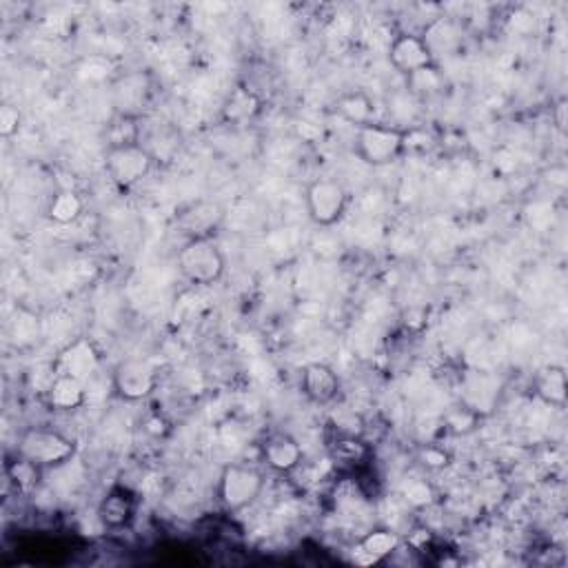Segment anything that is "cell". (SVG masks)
I'll return each instance as SVG.
<instances>
[{"mask_svg":"<svg viewBox=\"0 0 568 568\" xmlns=\"http://www.w3.org/2000/svg\"><path fill=\"white\" fill-rule=\"evenodd\" d=\"M178 271L196 287H211L225 278L227 258L213 236L189 238L178 251Z\"/></svg>","mask_w":568,"mask_h":568,"instance_id":"1","label":"cell"},{"mask_svg":"<svg viewBox=\"0 0 568 568\" xmlns=\"http://www.w3.org/2000/svg\"><path fill=\"white\" fill-rule=\"evenodd\" d=\"M353 151L364 165L382 169L404 156V127L371 123L355 129Z\"/></svg>","mask_w":568,"mask_h":568,"instance_id":"2","label":"cell"},{"mask_svg":"<svg viewBox=\"0 0 568 568\" xmlns=\"http://www.w3.org/2000/svg\"><path fill=\"white\" fill-rule=\"evenodd\" d=\"M265 491V475L247 464H225L218 475L216 497L229 513L247 509Z\"/></svg>","mask_w":568,"mask_h":568,"instance_id":"3","label":"cell"},{"mask_svg":"<svg viewBox=\"0 0 568 568\" xmlns=\"http://www.w3.org/2000/svg\"><path fill=\"white\" fill-rule=\"evenodd\" d=\"M16 453L23 458L36 462L43 469H56V466L67 464L76 455V444L65 433L56 429H40V426H32L20 433Z\"/></svg>","mask_w":568,"mask_h":568,"instance_id":"4","label":"cell"},{"mask_svg":"<svg viewBox=\"0 0 568 568\" xmlns=\"http://www.w3.org/2000/svg\"><path fill=\"white\" fill-rule=\"evenodd\" d=\"M351 196L336 178H316L304 187V207L313 225L333 227L344 218Z\"/></svg>","mask_w":568,"mask_h":568,"instance_id":"5","label":"cell"},{"mask_svg":"<svg viewBox=\"0 0 568 568\" xmlns=\"http://www.w3.org/2000/svg\"><path fill=\"white\" fill-rule=\"evenodd\" d=\"M156 167V158L142 145L105 149V171L114 187L120 191H129L140 185Z\"/></svg>","mask_w":568,"mask_h":568,"instance_id":"6","label":"cell"},{"mask_svg":"<svg viewBox=\"0 0 568 568\" xmlns=\"http://www.w3.org/2000/svg\"><path fill=\"white\" fill-rule=\"evenodd\" d=\"M158 369L145 358H123L111 371V391L123 402H142L156 393Z\"/></svg>","mask_w":568,"mask_h":568,"instance_id":"7","label":"cell"},{"mask_svg":"<svg viewBox=\"0 0 568 568\" xmlns=\"http://www.w3.org/2000/svg\"><path fill=\"white\" fill-rule=\"evenodd\" d=\"M151 98H154V78L149 71H129V74L118 76L111 85L114 114L145 118Z\"/></svg>","mask_w":568,"mask_h":568,"instance_id":"8","label":"cell"},{"mask_svg":"<svg viewBox=\"0 0 568 568\" xmlns=\"http://www.w3.org/2000/svg\"><path fill=\"white\" fill-rule=\"evenodd\" d=\"M140 497L127 484L109 486L103 500L98 502V520L107 531H125L134 524L138 515Z\"/></svg>","mask_w":568,"mask_h":568,"instance_id":"9","label":"cell"},{"mask_svg":"<svg viewBox=\"0 0 568 568\" xmlns=\"http://www.w3.org/2000/svg\"><path fill=\"white\" fill-rule=\"evenodd\" d=\"M389 65L398 71V74L407 78L415 74V71L435 65V56L429 49V45H426L422 34L404 32L391 40Z\"/></svg>","mask_w":568,"mask_h":568,"instance_id":"10","label":"cell"},{"mask_svg":"<svg viewBox=\"0 0 568 568\" xmlns=\"http://www.w3.org/2000/svg\"><path fill=\"white\" fill-rule=\"evenodd\" d=\"M300 389L309 402L318 404V407H327L340 395L342 382L336 369L329 367V364L309 362L302 367Z\"/></svg>","mask_w":568,"mask_h":568,"instance_id":"11","label":"cell"},{"mask_svg":"<svg viewBox=\"0 0 568 568\" xmlns=\"http://www.w3.org/2000/svg\"><path fill=\"white\" fill-rule=\"evenodd\" d=\"M260 455L273 473L278 475H291L304 460V451L300 442L289 433H271L269 438L262 440Z\"/></svg>","mask_w":568,"mask_h":568,"instance_id":"12","label":"cell"},{"mask_svg":"<svg viewBox=\"0 0 568 568\" xmlns=\"http://www.w3.org/2000/svg\"><path fill=\"white\" fill-rule=\"evenodd\" d=\"M262 107H265V100L260 98V94H256V91L247 85H238L229 91L225 103H222L220 120L233 127L249 125L260 116Z\"/></svg>","mask_w":568,"mask_h":568,"instance_id":"13","label":"cell"},{"mask_svg":"<svg viewBox=\"0 0 568 568\" xmlns=\"http://www.w3.org/2000/svg\"><path fill=\"white\" fill-rule=\"evenodd\" d=\"M98 367H100V355H98V349L94 347V342L87 338H78L76 342H71L63 353H60L56 373L74 375V378L85 382L98 371Z\"/></svg>","mask_w":568,"mask_h":568,"instance_id":"14","label":"cell"},{"mask_svg":"<svg viewBox=\"0 0 568 568\" xmlns=\"http://www.w3.org/2000/svg\"><path fill=\"white\" fill-rule=\"evenodd\" d=\"M87 402L85 382L67 373H56L47 387V404L56 413H74Z\"/></svg>","mask_w":568,"mask_h":568,"instance_id":"15","label":"cell"},{"mask_svg":"<svg viewBox=\"0 0 568 568\" xmlns=\"http://www.w3.org/2000/svg\"><path fill=\"white\" fill-rule=\"evenodd\" d=\"M225 211L216 202H198L191 209H187L180 216V229L187 233L189 238H202L213 236L220 227Z\"/></svg>","mask_w":568,"mask_h":568,"instance_id":"16","label":"cell"},{"mask_svg":"<svg viewBox=\"0 0 568 568\" xmlns=\"http://www.w3.org/2000/svg\"><path fill=\"white\" fill-rule=\"evenodd\" d=\"M336 111L355 129L375 123V100L364 89H353L342 94L336 103Z\"/></svg>","mask_w":568,"mask_h":568,"instance_id":"17","label":"cell"},{"mask_svg":"<svg viewBox=\"0 0 568 568\" xmlns=\"http://www.w3.org/2000/svg\"><path fill=\"white\" fill-rule=\"evenodd\" d=\"M329 455L331 460L338 464L362 466L371 460L373 449L358 433H340L338 438L329 444Z\"/></svg>","mask_w":568,"mask_h":568,"instance_id":"18","label":"cell"},{"mask_svg":"<svg viewBox=\"0 0 568 568\" xmlns=\"http://www.w3.org/2000/svg\"><path fill=\"white\" fill-rule=\"evenodd\" d=\"M43 466H38L36 462L23 458V455L16 453L12 460H7L5 464V478L7 482L14 486L16 493H32L36 491L40 482H43Z\"/></svg>","mask_w":568,"mask_h":568,"instance_id":"19","label":"cell"},{"mask_svg":"<svg viewBox=\"0 0 568 568\" xmlns=\"http://www.w3.org/2000/svg\"><path fill=\"white\" fill-rule=\"evenodd\" d=\"M105 149L140 145L142 142V118H131L123 114H114L103 131Z\"/></svg>","mask_w":568,"mask_h":568,"instance_id":"20","label":"cell"},{"mask_svg":"<svg viewBox=\"0 0 568 568\" xmlns=\"http://www.w3.org/2000/svg\"><path fill=\"white\" fill-rule=\"evenodd\" d=\"M83 213H85V200L71 189L56 191L47 205V218L60 227L74 225Z\"/></svg>","mask_w":568,"mask_h":568,"instance_id":"21","label":"cell"},{"mask_svg":"<svg viewBox=\"0 0 568 568\" xmlns=\"http://www.w3.org/2000/svg\"><path fill=\"white\" fill-rule=\"evenodd\" d=\"M402 546V537L391 529H373L362 537L358 551L369 557V562H382Z\"/></svg>","mask_w":568,"mask_h":568,"instance_id":"22","label":"cell"},{"mask_svg":"<svg viewBox=\"0 0 568 568\" xmlns=\"http://www.w3.org/2000/svg\"><path fill=\"white\" fill-rule=\"evenodd\" d=\"M404 83H407V94L413 98H433L438 96L444 91L446 87V78L442 74V69L438 67V63L431 65V67H424L420 71H415V74L404 78Z\"/></svg>","mask_w":568,"mask_h":568,"instance_id":"23","label":"cell"},{"mask_svg":"<svg viewBox=\"0 0 568 568\" xmlns=\"http://www.w3.org/2000/svg\"><path fill=\"white\" fill-rule=\"evenodd\" d=\"M537 395L551 407H564L566 404V373L560 367H551L542 371L537 378Z\"/></svg>","mask_w":568,"mask_h":568,"instance_id":"24","label":"cell"},{"mask_svg":"<svg viewBox=\"0 0 568 568\" xmlns=\"http://www.w3.org/2000/svg\"><path fill=\"white\" fill-rule=\"evenodd\" d=\"M440 145L438 136L433 131L418 127V125H409L404 127V154H431V151Z\"/></svg>","mask_w":568,"mask_h":568,"instance_id":"25","label":"cell"},{"mask_svg":"<svg viewBox=\"0 0 568 568\" xmlns=\"http://www.w3.org/2000/svg\"><path fill=\"white\" fill-rule=\"evenodd\" d=\"M478 424V413L469 407H455L444 415V426L455 435H466Z\"/></svg>","mask_w":568,"mask_h":568,"instance_id":"26","label":"cell"},{"mask_svg":"<svg viewBox=\"0 0 568 568\" xmlns=\"http://www.w3.org/2000/svg\"><path fill=\"white\" fill-rule=\"evenodd\" d=\"M418 462L424 466L426 471L438 473L451 464V453L442 449V446L438 444H422L418 451Z\"/></svg>","mask_w":568,"mask_h":568,"instance_id":"27","label":"cell"},{"mask_svg":"<svg viewBox=\"0 0 568 568\" xmlns=\"http://www.w3.org/2000/svg\"><path fill=\"white\" fill-rule=\"evenodd\" d=\"M20 129V111L14 105L0 107V136L12 138Z\"/></svg>","mask_w":568,"mask_h":568,"instance_id":"28","label":"cell"},{"mask_svg":"<svg viewBox=\"0 0 568 568\" xmlns=\"http://www.w3.org/2000/svg\"><path fill=\"white\" fill-rule=\"evenodd\" d=\"M145 431L149 435H154V438H165L169 433V424L165 422V418H160V415H154V418H149L145 422Z\"/></svg>","mask_w":568,"mask_h":568,"instance_id":"29","label":"cell"},{"mask_svg":"<svg viewBox=\"0 0 568 568\" xmlns=\"http://www.w3.org/2000/svg\"><path fill=\"white\" fill-rule=\"evenodd\" d=\"M564 111H566V103H560V105H557V127H560V129H564V123H566Z\"/></svg>","mask_w":568,"mask_h":568,"instance_id":"30","label":"cell"}]
</instances>
